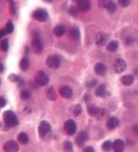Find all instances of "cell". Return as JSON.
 I'll list each match as a JSON object with an SVG mask.
<instances>
[{
  "mask_svg": "<svg viewBox=\"0 0 138 152\" xmlns=\"http://www.w3.org/2000/svg\"><path fill=\"white\" fill-rule=\"evenodd\" d=\"M3 119L5 123V126L8 128L15 127L19 123L16 114L11 111H6L3 114Z\"/></svg>",
  "mask_w": 138,
  "mask_h": 152,
  "instance_id": "6da1fadb",
  "label": "cell"
},
{
  "mask_svg": "<svg viewBox=\"0 0 138 152\" xmlns=\"http://www.w3.org/2000/svg\"><path fill=\"white\" fill-rule=\"evenodd\" d=\"M31 47H32L33 51L35 53H41L43 50V45L41 40L39 38V35L37 34H34L33 35V39L31 42Z\"/></svg>",
  "mask_w": 138,
  "mask_h": 152,
  "instance_id": "7a4b0ae2",
  "label": "cell"
},
{
  "mask_svg": "<svg viewBox=\"0 0 138 152\" xmlns=\"http://www.w3.org/2000/svg\"><path fill=\"white\" fill-rule=\"evenodd\" d=\"M61 60L60 58L57 55H50L47 58L46 65L49 68L51 69H56L60 66Z\"/></svg>",
  "mask_w": 138,
  "mask_h": 152,
  "instance_id": "3957f363",
  "label": "cell"
},
{
  "mask_svg": "<svg viewBox=\"0 0 138 152\" xmlns=\"http://www.w3.org/2000/svg\"><path fill=\"white\" fill-rule=\"evenodd\" d=\"M35 82L38 86H45L48 84L49 78L42 71H39L35 76Z\"/></svg>",
  "mask_w": 138,
  "mask_h": 152,
  "instance_id": "277c9868",
  "label": "cell"
},
{
  "mask_svg": "<svg viewBox=\"0 0 138 152\" xmlns=\"http://www.w3.org/2000/svg\"><path fill=\"white\" fill-rule=\"evenodd\" d=\"M32 16L34 19H35L36 20L39 21V22H44L48 18V14H47V11L44 9H37L35 11H34L33 13Z\"/></svg>",
  "mask_w": 138,
  "mask_h": 152,
  "instance_id": "5b68a950",
  "label": "cell"
},
{
  "mask_svg": "<svg viewBox=\"0 0 138 152\" xmlns=\"http://www.w3.org/2000/svg\"><path fill=\"white\" fill-rule=\"evenodd\" d=\"M64 130L67 134L74 135L77 132V125L76 123L72 120H68L64 124Z\"/></svg>",
  "mask_w": 138,
  "mask_h": 152,
  "instance_id": "8992f818",
  "label": "cell"
},
{
  "mask_svg": "<svg viewBox=\"0 0 138 152\" xmlns=\"http://www.w3.org/2000/svg\"><path fill=\"white\" fill-rule=\"evenodd\" d=\"M3 150L4 152H18L19 150V146L16 141L9 140L4 144Z\"/></svg>",
  "mask_w": 138,
  "mask_h": 152,
  "instance_id": "52a82bcc",
  "label": "cell"
},
{
  "mask_svg": "<svg viewBox=\"0 0 138 152\" xmlns=\"http://www.w3.org/2000/svg\"><path fill=\"white\" fill-rule=\"evenodd\" d=\"M50 129L51 127L47 121H42L38 128L39 134L42 138L45 137L50 132Z\"/></svg>",
  "mask_w": 138,
  "mask_h": 152,
  "instance_id": "ba28073f",
  "label": "cell"
},
{
  "mask_svg": "<svg viewBox=\"0 0 138 152\" xmlns=\"http://www.w3.org/2000/svg\"><path fill=\"white\" fill-rule=\"evenodd\" d=\"M108 37L105 33L99 32L96 36V45L99 47L104 46L107 43Z\"/></svg>",
  "mask_w": 138,
  "mask_h": 152,
  "instance_id": "9c48e42d",
  "label": "cell"
},
{
  "mask_svg": "<svg viewBox=\"0 0 138 152\" xmlns=\"http://www.w3.org/2000/svg\"><path fill=\"white\" fill-rule=\"evenodd\" d=\"M114 71L117 74L123 72L126 68V63L124 60L122 59H117V60L114 62Z\"/></svg>",
  "mask_w": 138,
  "mask_h": 152,
  "instance_id": "30bf717a",
  "label": "cell"
},
{
  "mask_svg": "<svg viewBox=\"0 0 138 152\" xmlns=\"http://www.w3.org/2000/svg\"><path fill=\"white\" fill-rule=\"evenodd\" d=\"M88 139V135L85 132H80L75 139V142L78 146L84 145L85 141Z\"/></svg>",
  "mask_w": 138,
  "mask_h": 152,
  "instance_id": "8fae6325",
  "label": "cell"
},
{
  "mask_svg": "<svg viewBox=\"0 0 138 152\" xmlns=\"http://www.w3.org/2000/svg\"><path fill=\"white\" fill-rule=\"evenodd\" d=\"M59 94L65 99H70L73 95V92L71 88L66 86L61 87L59 88Z\"/></svg>",
  "mask_w": 138,
  "mask_h": 152,
  "instance_id": "7c38bea8",
  "label": "cell"
},
{
  "mask_svg": "<svg viewBox=\"0 0 138 152\" xmlns=\"http://www.w3.org/2000/svg\"><path fill=\"white\" fill-rule=\"evenodd\" d=\"M119 125V120L117 117H110L108 120H107L106 123V127L108 130H113L115 128H117Z\"/></svg>",
  "mask_w": 138,
  "mask_h": 152,
  "instance_id": "4fadbf2b",
  "label": "cell"
},
{
  "mask_svg": "<svg viewBox=\"0 0 138 152\" xmlns=\"http://www.w3.org/2000/svg\"><path fill=\"white\" fill-rule=\"evenodd\" d=\"M77 5L80 10L82 11L86 12L90 10L91 8V1L89 0H80L77 2Z\"/></svg>",
  "mask_w": 138,
  "mask_h": 152,
  "instance_id": "5bb4252c",
  "label": "cell"
},
{
  "mask_svg": "<svg viewBox=\"0 0 138 152\" xmlns=\"http://www.w3.org/2000/svg\"><path fill=\"white\" fill-rule=\"evenodd\" d=\"M125 144L121 140H116L113 143V150L114 152H123Z\"/></svg>",
  "mask_w": 138,
  "mask_h": 152,
  "instance_id": "9a60e30c",
  "label": "cell"
},
{
  "mask_svg": "<svg viewBox=\"0 0 138 152\" xmlns=\"http://www.w3.org/2000/svg\"><path fill=\"white\" fill-rule=\"evenodd\" d=\"M94 71L97 75L103 76L105 75V72H106V67L104 64L99 62V63H96V65H95Z\"/></svg>",
  "mask_w": 138,
  "mask_h": 152,
  "instance_id": "2e32d148",
  "label": "cell"
},
{
  "mask_svg": "<svg viewBox=\"0 0 138 152\" xmlns=\"http://www.w3.org/2000/svg\"><path fill=\"white\" fill-rule=\"evenodd\" d=\"M106 94V88L105 85H100L95 90V95L98 97H103Z\"/></svg>",
  "mask_w": 138,
  "mask_h": 152,
  "instance_id": "e0dca14e",
  "label": "cell"
},
{
  "mask_svg": "<svg viewBox=\"0 0 138 152\" xmlns=\"http://www.w3.org/2000/svg\"><path fill=\"white\" fill-rule=\"evenodd\" d=\"M95 117H96V119H98V120H105V119L108 117V113L105 109H103V108H99Z\"/></svg>",
  "mask_w": 138,
  "mask_h": 152,
  "instance_id": "ac0fdd59",
  "label": "cell"
},
{
  "mask_svg": "<svg viewBox=\"0 0 138 152\" xmlns=\"http://www.w3.org/2000/svg\"><path fill=\"white\" fill-rule=\"evenodd\" d=\"M70 37L73 40H75V41H78L80 38V31L78 30V28H72L71 29L69 32Z\"/></svg>",
  "mask_w": 138,
  "mask_h": 152,
  "instance_id": "d6986e66",
  "label": "cell"
},
{
  "mask_svg": "<svg viewBox=\"0 0 138 152\" xmlns=\"http://www.w3.org/2000/svg\"><path fill=\"white\" fill-rule=\"evenodd\" d=\"M46 95H47V97L49 100L50 101H54L56 99V94L55 91L53 90V87H48L46 90Z\"/></svg>",
  "mask_w": 138,
  "mask_h": 152,
  "instance_id": "ffe728a7",
  "label": "cell"
},
{
  "mask_svg": "<svg viewBox=\"0 0 138 152\" xmlns=\"http://www.w3.org/2000/svg\"><path fill=\"white\" fill-rule=\"evenodd\" d=\"M18 141L22 145H26L29 142V137L25 132H21L18 135Z\"/></svg>",
  "mask_w": 138,
  "mask_h": 152,
  "instance_id": "44dd1931",
  "label": "cell"
},
{
  "mask_svg": "<svg viewBox=\"0 0 138 152\" xmlns=\"http://www.w3.org/2000/svg\"><path fill=\"white\" fill-rule=\"evenodd\" d=\"M118 42L115 41V40H112V41L108 42V44L107 45L106 49L107 50L110 52H115L118 49Z\"/></svg>",
  "mask_w": 138,
  "mask_h": 152,
  "instance_id": "7402d4cb",
  "label": "cell"
},
{
  "mask_svg": "<svg viewBox=\"0 0 138 152\" xmlns=\"http://www.w3.org/2000/svg\"><path fill=\"white\" fill-rule=\"evenodd\" d=\"M53 33L54 35L57 37H60L63 36L65 33V28L62 25H57L55 27L54 30H53Z\"/></svg>",
  "mask_w": 138,
  "mask_h": 152,
  "instance_id": "603a6c76",
  "label": "cell"
},
{
  "mask_svg": "<svg viewBox=\"0 0 138 152\" xmlns=\"http://www.w3.org/2000/svg\"><path fill=\"white\" fill-rule=\"evenodd\" d=\"M121 82L125 86H131L134 83V77L131 75L123 76L121 78Z\"/></svg>",
  "mask_w": 138,
  "mask_h": 152,
  "instance_id": "cb8c5ba5",
  "label": "cell"
},
{
  "mask_svg": "<svg viewBox=\"0 0 138 152\" xmlns=\"http://www.w3.org/2000/svg\"><path fill=\"white\" fill-rule=\"evenodd\" d=\"M113 1L111 0H98L99 7L102 9H107L108 10Z\"/></svg>",
  "mask_w": 138,
  "mask_h": 152,
  "instance_id": "d4e9b609",
  "label": "cell"
},
{
  "mask_svg": "<svg viewBox=\"0 0 138 152\" xmlns=\"http://www.w3.org/2000/svg\"><path fill=\"white\" fill-rule=\"evenodd\" d=\"M19 66H20L21 69H22V71H27V70L29 68V66H30L29 60H28L26 57L22 58V60L20 61Z\"/></svg>",
  "mask_w": 138,
  "mask_h": 152,
  "instance_id": "484cf974",
  "label": "cell"
},
{
  "mask_svg": "<svg viewBox=\"0 0 138 152\" xmlns=\"http://www.w3.org/2000/svg\"><path fill=\"white\" fill-rule=\"evenodd\" d=\"M0 50L3 52H6L8 50V39H4L0 42Z\"/></svg>",
  "mask_w": 138,
  "mask_h": 152,
  "instance_id": "4316f807",
  "label": "cell"
},
{
  "mask_svg": "<svg viewBox=\"0 0 138 152\" xmlns=\"http://www.w3.org/2000/svg\"><path fill=\"white\" fill-rule=\"evenodd\" d=\"M102 148L105 151H110L113 149V143L111 141H105L102 145Z\"/></svg>",
  "mask_w": 138,
  "mask_h": 152,
  "instance_id": "83f0119b",
  "label": "cell"
},
{
  "mask_svg": "<svg viewBox=\"0 0 138 152\" xmlns=\"http://www.w3.org/2000/svg\"><path fill=\"white\" fill-rule=\"evenodd\" d=\"M82 112V108L80 105H76L72 108V114L74 117H78Z\"/></svg>",
  "mask_w": 138,
  "mask_h": 152,
  "instance_id": "f1b7e54d",
  "label": "cell"
},
{
  "mask_svg": "<svg viewBox=\"0 0 138 152\" xmlns=\"http://www.w3.org/2000/svg\"><path fill=\"white\" fill-rule=\"evenodd\" d=\"M98 109H99V108H96V107L93 106V105H91V106L88 108V112L92 117H96Z\"/></svg>",
  "mask_w": 138,
  "mask_h": 152,
  "instance_id": "f546056e",
  "label": "cell"
},
{
  "mask_svg": "<svg viewBox=\"0 0 138 152\" xmlns=\"http://www.w3.org/2000/svg\"><path fill=\"white\" fill-rule=\"evenodd\" d=\"M20 97L22 100H28V99H29L31 98V94L28 91H22L21 92Z\"/></svg>",
  "mask_w": 138,
  "mask_h": 152,
  "instance_id": "4dcf8cb0",
  "label": "cell"
},
{
  "mask_svg": "<svg viewBox=\"0 0 138 152\" xmlns=\"http://www.w3.org/2000/svg\"><path fill=\"white\" fill-rule=\"evenodd\" d=\"M63 147H64V149H65L67 152L72 151L73 145H72V143H71L70 141H65V142H64Z\"/></svg>",
  "mask_w": 138,
  "mask_h": 152,
  "instance_id": "1f68e13d",
  "label": "cell"
},
{
  "mask_svg": "<svg viewBox=\"0 0 138 152\" xmlns=\"http://www.w3.org/2000/svg\"><path fill=\"white\" fill-rule=\"evenodd\" d=\"M13 30H14V26H13V24L12 23V22L9 21L7 23V25H6L5 31L7 34H11L13 33Z\"/></svg>",
  "mask_w": 138,
  "mask_h": 152,
  "instance_id": "d6a6232c",
  "label": "cell"
},
{
  "mask_svg": "<svg viewBox=\"0 0 138 152\" xmlns=\"http://www.w3.org/2000/svg\"><path fill=\"white\" fill-rule=\"evenodd\" d=\"M9 6H10V12L12 15H14L16 13V7L13 0H8Z\"/></svg>",
  "mask_w": 138,
  "mask_h": 152,
  "instance_id": "836d02e7",
  "label": "cell"
},
{
  "mask_svg": "<svg viewBox=\"0 0 138 152\" xmlns=\"http://www.w3.org/2000/svg\"><path fill=\"white\" fill-rule=\"evenodd\" d=\"M131 0H118V3L121 7H126L130 4Z\"/></svg>",
  "mask_w": 138,
  "mask_h": 152,
  "instance_id": "e575fe53",
  "label": "cell"
},
{
  "mask_svg": "<svg viewBox=\"0 0 138 152\" xmlns=\"http://www.w3.org/2000/svg\"><path fill=\"white\" fill-rule=\"evenodd\" d=\"M68 13L69 14H71V16L75 17L77 15V10L75 7H71L69 9H68Z\"/></svg>",
  "mask_w": 138,
  "mask_h": 152,
  "instance_id": "d590c367",
  "label": "cell"
},
{
  "mask_svg": "<svg viewBox=\"0 0 138 152\" xmlns=\"http://www.w3.org/2000/svg\"><path fill=\"white\" fill-rule=\"evenodd\" d=\"M9 80L10 81L13 82V83H16L19 80V77L18 76L15 75V74H11V75L9 76Z\"/></svg>",
  "mask_w": 138,
  "mask_h": 152,
  "instance_id": "8d00e7d4",
  "label": "cell"
},
{
  "mask_svg": "<svg viewBox=\"0 0 138 152\" xmlns=\"http://www.w3.org/2000/svg\"><path fill=\"white\" fill-rule=\"evenodd\" d=\"M134 42V39L131 37H128L126 39V40H125V42H126V45H131V44H133Z\"/></svg>",
  "mask_w": 138,
  "mask_h": 152,
  "instance_id": "74e56055",
  "label": "cell"
},
{
  "mask_svg": "<svg viewBox=\"0 0 138 152\" xmlns=\"http://www.w3.org/2000/svg\"><path fill=\"white\" fill-rule=\"evenodd\" d=\"M116 8H117L116 4L114 2H112V4H111V6H110L109 8L108 9V12H109V13H114V12H115Z\"/></svg>",
  "mask_w": 138,
  "mask_h": 152,
  "instance_id": "f35d334b",
  "label": "cell"
},
{
  "mask_svg": "<svg viewBox=\"0 0 138 152\" xmlns=\"http://www.w3.org/2000/svg\"><path fill=\"white\" fill-rule=\"evenodd\" d=\"M96 83H97V82H96V80H92V81L88 82L86 86H87V87H88V88H93V87H95V86H96Z\"/></svg>",
  "mask_w": 138,
  "mask_h": 152,
  "instance_id": "ab89813d",
  "label": "cell"
},
{
  "mask_svg": "<svg viewBox=\"0 0 138 152\" xmlns=\"http://www.w3.org/2000/svg\"><path fill=\"white\" fill-rule=\"evenodd\" d=\"M6 100L3 96H0V108H3L5 106Z\"/></svg>",
  "mask_w": 138,
  "mask_h": 152,
  "instance_id": "60d3db41",
  "label": "cell"
},
{
  "mask_svg": "<svg viewBox=\"0 0 138 152\" xmlns=\"http://www.w3.org/2000/svg\"><path fill=\"white\" fill-rule=\"evenodd\" d=\"M83 152H95L91 146H87L83 149Z\"/></svg>",
  "mask_w": 138,
  "mask_h": 152,
  "instance_id": "b9f144b4",
  "label": "cell"
},
{
  "mask_svg": "<svg viewBox=\"0 0 138 152\" xmlns=\"http://www.w3.org/2000/svg\"><path fill=\"white\" fill-rule=\"evenodd\" d=\"M132 129H133V132H134V134L138 135V125H134V126L132 127Z\"/></svg>",
  "mask_w": 138,
  "mask_h": 152,
  "instance_id": "7bdbcfd3",
  "label": "cell"
},
{
  "mask_svg": "<svg viewBox=\"0 0 138 152\" xmlns=\"http://www.w3.org/2000/svg\"><path fill=\"white\" fill-rule=\"evenodd\" d=\"M6 33L7 32H6L5 30H3V29L0 30V39H1L2 38L4 35H5Z\"/></svg>",
  "mask_w": 138,
  "mask_h": 152,
  "instance_id": "ee69618b",
  "label": "cell"
},
{
  "mask_svg": "<svg viewBox=\"0 0 138 152\" xmlns=\"http://www.w3.org/2000/svg\"><path fill=\"white\" fill-rule=\"evenodd\" d=\"M3 71H4V65L0 62V73H2Z\"/></svg>",
  "mask_w": 138,
  "mask_h": 152,
  "instance_id": "f6af8a7d",
  "label": "cell"
},
{
  "mask_svg": "<svg viewBox=\"0 0 138 152\" xmlns=\"http://www.w3.org/2000/svg\"><path fill=\"white\" fill-rule=\"evenodd\" d=\"M43 1H45V2H47V3H50L53 1V0H43Z\"/></svg>",
  "mask_w": 138,
  "mask_h": 152,
  "instance_id": "bcb514c9",
  "label": "cell"
},
{
  "mask_svg": "<svg viewBox=\"0 0 138 152\" xmlns=\"http://www.w3.org/2000/svg\"><path fill=\"white\" fill-rule=\"evenodd\" d=\"M72 1H77V2H78V1H80V0H72Z\"/></svg>",
  "mask_w": 138,
  "mask_h": 152,
  "instance_id": "7dc6e473",
  "label": "cell"
},
{
  "mask_svg": "<svg viewBox=\"0 0 138 152\" xmlns=\"http://www.w3.org/2000/svg\"><path fill=\"white\" fill-rule=\"evenodd\" d=\"M0 84H1V80H0Z\"/></svg>",
  "mask_w": 138,
  "mask_h": 152,
  "instance_id": "c3c4849f",
  "label": "cell"
},
{
  "mask_svg": "<svg viewBox=\"0 0 138 152\" xmlns=\"http://www.w3.org/2000/svg\"><path fill=\"white\" fill-rule=\"evenodd\" d=\"M137 44H138V39H137Z\"/></svg>",
  "mask_w": 138,
  "mask_h": 152,
  "instance_id": "681fc988",
  "label": "cell"
}]
</instances>
